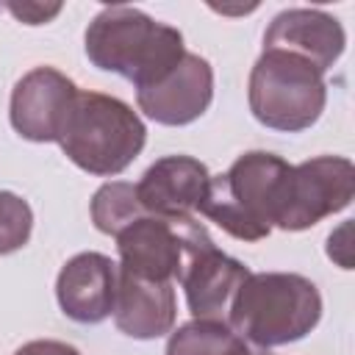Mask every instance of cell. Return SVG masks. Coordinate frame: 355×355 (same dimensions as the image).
<instances>
[{
	"instance_id": "9c48e42d",
	"label": "cell",
	"mask_w": 355,
	"mask_h": 355,
	"mask_svg": "<svg viewBox=\"0 0 355 355\" xmlns=\"http://www.w3.org/2000/svg\"><path fill=\"white\" fill-rule=\"evenodd\" d=\"M211 100L214 69L197 53H186L166 78L136 92V103L144 111V116L169 128H180L200 119L208 111Z\"/></svg>"
},
{
	"instance_id": "2e32d148",
	"label": "cell",
	"mask_w": 355,
	"mask_h": 355,
	"mask_svg": "<svg viewBox=\"0 0 355 355\" xmlns=\"http://www.w3.org/2000/svg\"><path fill=\"white\" fill-rule=\"evenodd\" d=\"M147 214L136 197V186L128 180H111L103 183L92 197V222L100 233L116 236L125 225Z\"/></svg>"
},
{
	"instance_id": "277c9868",
	"label": "cell",
	"mask_w": 355,
	"mask_h": 355,
	"mask_svg": "<svg viewBox=\"0 0 355 355\" xmlns=\"http://www.w3.org/2000/svg\"><path fill=\"white\" fill-rule=\"evenodd\" d=\"M144 141L147 128L128 103L80 89L58 130L64 155L78 169L100 178L125 172L144 150Z\"/></svg>"
},
{
	"instance_id": "5b68a950",
	"label": "cell",
	"mask_w": 355,
	"mask_h": 355,
	"mask_svg": "<svg viewBox=\"0 0 355 355\" xmlns=\"http://www.w3.org/2000/svg\"><path fill=\"white\" fill-rule=\"evenodd\" d=\"M250 111L272 130H308L324 111V75L300 55L286 50H263L250 72Z\"/></svg>"
},
{
	"instance_id": "4fadbf2b",
	"label": "cell",
	"mask_w": 355,
	"mask_h": 355,
	"mask_svg": "<svg viewBox=\"0 0 355 355\" xmlns=\"http://www.w3.org/2000/svg\"><path fill=\"white\" fill-rule=\"evenodd\" d=\"M55 297L78 324H100L114 313L116 263L103 252H80L64 263L55 280Z\"/></svg>"
},
{
	"instance_id": "e0dca14e",
	"label": "cell",
	"mask_w": 355,
	"mask_h": 355,
	"mask_svg": "<svg viewBox=\"0 0 355 355\" xmlns=\"http://www.w3.org/2000/svg\"><path fill=\"white\" fill-rule=\"evenodd\" d=\"M33 230V211L28 200L14 191H0V255L17 252L28 244Z\"/></svg>"
},
{
	"instance_id": "52a82bcc",
	"label": "cell",
	"mask_w": 355,
	"mask_h": 355,
	"mask_svg": "<svg viewBox=\"0 0 355 355\" xmlns=\"http://www.w3.org/2000/svg\"><path fill=\"white\" fill-rule=\"evenodd\" d=\"M355 197V166L344 155H319L291 166L275 227L308 230L344 211Z\"/></svg>"
},
{
	"instance_id": "ba28073f",
	"label": "cell",
	"mask_w": 355,
	"mask_h": 355,
	"mask_svg": "<svg viewBox=\"0 0 355 355\" xmlns=\"http://www.w3.org/2000/svg\"><path fill=\"white\" fill-rule=\"evenodd\" d=\"M78 94V86L53 67H36L14 83L8 119L28 141H58L64 116Z\"/></svg>"
},
{
	"instance_id": "d6986e66",
	"label": "cell",
	"mask_w": 355,
	"mask_h": 355,
	"mask_svg": "<svg viewBox=\"0 0 355 355\" xmlns=\"http://www.w3.org/2000/svg\"><path fill=\"white\" fill-rule=\"evenodd\" d=\"M14 355H80L72 344L67 341H53V338H36V341H28L22 344Z\"/></svg>"
},
{
	"instance_id": "8992f818",
	"label": "cell",
	"mask_w": 355,
	"mask_h": 355,
	"mask_svg": "<svg viewBox=\"0 0 355 355\" xmlns=\"http://www.w3.org/2000/svg\"><path fill=\"white\" fill-rule=\"evenodd\" d=\"M114 239L119 250V269L144 280L172 283L180 275L189 252L211 236L200 222H194V216L166 219L141 214Z\"/></svg>"
},
{
	"instance_id": "30bf717a",
	"label": "cell",
	"mask_w": 355,
	"mask_h": 355,
	"mask_svg": "<svg viewBox=\"0 0 355 355\" xmlns=\"http://www.w3.org/2000/svg\"><path fill=\"white\" fill-rule=\"evenodd\" d=\"M208 183L211 175L202 161L191 155H164L147 166L136 183V197L153 216L183 219L200 211Z\"/></svg>"
},
{
	"instance_id": "7a4b0ae2",
	"label": "cell",
	"mask_w": 355,
	"mask_h": 355,
	"mask_svg": "<svg viewBox=\"0 0 355 355\" xmlns=\"http://www.w3.org/2000/svg\"><path fill=\"white\" fill-rule=\"evenodd\" d=\"M319 319V288L294 272H250L227 308V324L263 349L305 338Z\"/></svg>"
},
{
	"instance_id": "5bb4252c",
	"label": "cell",
	"mask_w": 355,
	"mask_h": 355,
	"mask_svg": "<svg viewBox=\"0 0 355 355\" xmlns=\"http://www.w3.org/2000/svg\"><path fill=\"white\" fill-rule=\"evenodd\" d=\"M175 288L172 283L144 280L116 266V297L114 322L116 327L139 341L161 338L175 324Z\"/></svg>"
},
{
	"instance_id": "9a60e30c",
	"label": "cell",
	"mask_w": 355,
	"mask_h": 355,
	"mask_svg": "<svg viewBox=\"0 0 355 355\" xmlns=\"http://www.w3.org/2000/svg\"><path fill=\"white\" fill-rule=\"evenodd\" d=\"M164 355H272V352L244 341L222 319H191L178 330H172Z\"/></svg>"
},
{
	"instance_id": "3957f363",
	"label": "cell",
	"mask_w": 355,
	"mask_h": 355,
	"mask_svg": "<svg viewBox=\"0 0 355 355\" xmlns=\"http://www.w3.org/2000/svg\"><path fill=\"white\" fill-rule=\"evenodd\" d=\"M291 164L272 153H244L225 175H211L200 214L241 241H261L272 233Z\"/></svg>"
},
{
	"instance_id": "ac0fdd59",
	"label": "cell",
	"mask_w": 355,
	"mask_h": 355,
	"mask_svg": "<svg viewBox=\"0 0 355 355\" xmlns=\"http://www.w3.org/2000/svg\"><path fill=\"white\" fill-rule=\"evenodd\" d=\"M19 22H25V25H44V22H50L58 11H61V3H55V6H42V3H8L6 6Z\"/></svg>"
},
{
	"instance_id": "8fae6325",
	"label": "cell",
	"mask_w": 355,
	"mask_h": 355,
	"mask_svg": "<svg viewBox=\"0 0 355 355\" xmlns=\"http://www.w3.org/2000/svg\"><path fill=\"white\" fill-rule=\"evenodd\" d=\"M250 277V269L225 255L211 239L194 247L178 275L183 291H186V305L194 319H222L227 313L230 300L236 288Z\"/></svg>"
},
{
	"instance_id": "6da1fadb",
	"label": "cell",
	"mask_w": 355,
	"mask_h": 355,
	"mask_svg": "<svg viewBox=\"0 0 355 355\" xmlns=\"http://www.w3.org/2000/svg\"><path fill=\"white\" fill-rule=\"evenodd\" d=\"M83 47L89 61L122 75L139 89H147L166 78L186 55L183 33L164 25L133 6H105L89 22Z\"/></svg>"
},
{
	"instance_id": "7c38bea8",
	"label": "cell",
	"mask_w": 355,
	"mask_h": 355,
	"mask_svg": "<svg viewBox=\"0 0 355 355\" xmlns=\"http://www.w3.org/2000/svg\"><path fill=\"white\" fill-rule=\"evenodd\" d=\"M344 44L347 33L341 22L319 8H286L263 33V50H286L300 55L322 75L341 58Z\"/></svg>"
}]
</instances>
